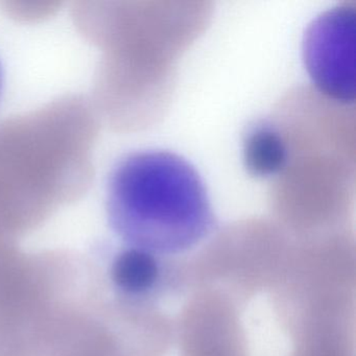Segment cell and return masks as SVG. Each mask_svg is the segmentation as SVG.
<instances>
[{"instance_id":"2","label":"cell","mask_w":356,"mask_h":356,"mask_svg":"<svg viewBox=\"0 0 356 356\" xmlns=\"http://www.w3.org/2000/svg\"><path fill=\"white\" fill-rule=\"evenodd\" d=\"M356 12L343 3L318 15L306 29L304 65L320 92L337 103L355 101Z\"/></svg>"},{"instance_id":"5","label":"cell","mask_w":356,"mask_h":356,"mask_svg":"<svg viewBox=\"0 0 356 356\" xmlns=\"http://www.w3.org/2000/svg\"><path fill=\"white\" fill-rule=\"evenodd\" d=\"M3 66H1V63H0V97H1V92H3Z\"/></svg>"},{"instance_id":"3","label":"cell","mask_w":356,"mask_h":356,"mask_svg":"<svg viewBox=\"0 0 356 356\" xmlns=\"http://www.w3.org/2000/svg\"><path fill=\"white\" fill-rule=\"evenodd\" d=\"M164 256L126 245L110 266L116 295L128 305H147L168 291L170 270Z\"/></svg>"},{"instance_id":"1","label":"cell","mask_w":356,"mask_h":356,"mask_svg":"<svg viewBox=\"0 0 356 356\" xmlns=\"http://www.w3.org/2000/svg\"><path fill=\"white\" fill-rule=\"evenodd\" d=\"M106 207L110 226L127 245L161 256L193 249L216 224L195 166L178 154L159 149L134 152L115 164Z\"/></svg>"},{"instance_id":"4","label":"cell","mask_w":356,"mask_h":356,"mask_svg":"<svg viewBox=\"0 0 356 356\" xmlns=\"http://www.w3.org/2000/svg\"><path fill=\"white\" fill-rule=\"evenodd\" d=\"M243 160L251 176L270 178L286 168L289 151L279 131L266 120H259L243 136Z\"/></svg>"}]
</instances>
